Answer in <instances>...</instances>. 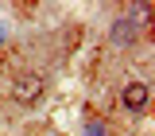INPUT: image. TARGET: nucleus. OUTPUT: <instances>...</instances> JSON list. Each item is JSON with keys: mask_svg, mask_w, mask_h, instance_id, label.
<instances>
[{"mask_svg": "<svg viewBox=\"0 0 155 136\" xmlns=\"http://www.w3.org/2000/svg\"><path fill=\"white\" fill-rule=\"evenodd\" d=\"M12 97L19 105H39L43 101V78L39 74H19L16 86H12Z\"/></svg>", "mask_w": 155, "mask_h": 136, "instance_id": "nucleus-1", "label": "nucleus"}, {"mask_svg": "<svg viewBox=\"0 0 155 136\" xmlns=\"http://www.w3.org/2000/svg\"><path fill=\"white\" fill-rule=\"evenodd\" d=\"M120 101H124L128 113H147V105H151V86H147V82H128L124 93H120Z\"/></svg>", "mask_w": 155, "mask_h": 136, "instance_id": "nucleus-2", "label": "nucleus"}, {"mask_svg": "<svg viewBox=\"0 0 155 136\" xmlns=\"http://www.w3.org/2000/svg\"><path fill=\"white\" fill-rule=\"evenodd\" d=\"M136 35H140V23H136V19H116L113 31H109V39H113L116 47H132Z\"/></svg>", "mask_w": 155, "mask_h": 136, "instance_id": "nucleus-3", "label": "nucleus"}, {"mask_svg": "<svg viewBox=\"0 0 155 136\" xmlns=\"http://www.w3.org/2000/svg\"><path fill=\"white\" fill-rule=\"evenodd\" d=\"M85 136H105V124H101V121H89V124H85Z\"/></svg>", "mask_w": 155, "mask_h": 136, "instance_id": "nucleus-4", "label": "nucleus"}]
</instances>
